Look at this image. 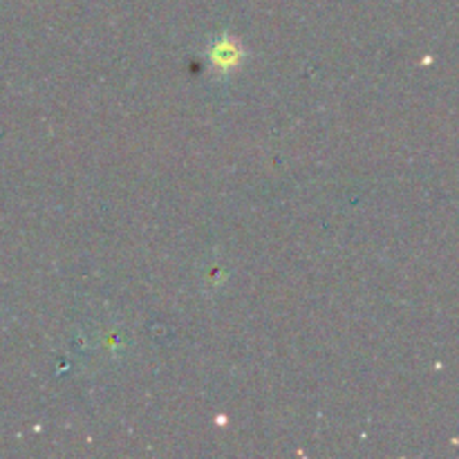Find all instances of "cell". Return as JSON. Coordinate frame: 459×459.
Here are the masks:
<instances>
[{"label":"cell","mask_w":459,"mask_h":459,"mask_svg":"<svg viewBox=\"0 0 459 459\" xmlns=\"http://www.w3.org/2000/svg\"><path fill=\"white\" fill-rule=\"evenodd\" d=\"M240 56H242V49L233 39H220L218 43L213 45V52H211V58H213L215 67L224 72L236 67L238 63H240Z\"/></svg>","instance_id":"cell-1"}]
</instances>
